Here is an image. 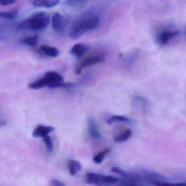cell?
<instances>
[{
	"instance_id": "6da1fadb",
	"label": "cell",
	"mask_w": 186,
	"mask_h": 186,
	"mask_svg": "<svg viewBox=\"0 0 186 186\" xmlns=\"http://www.w3.org/2000/svg\"><path fill=\"white\" fill-rule=\"evenodd\" d=\"M100 19L98 16H87L79 19L73 23L69 32V36L72 39H77L89 31L94 30L100 24Z\"/></svg>"
},
{
	"instance_id": "7a4b0ae2",
	"label": "cell",
	"mask_w": 186,
	"mask_h": 186,
	"mask_svg": "<svg viewBox=\"0 0 186 186\" xmlns=\"http://www.w3.org/2000/svg\"><path fill=\"white\" fill-rule=\"evenodd\" d=\"M50 23V16L44 11H39L33 14L18 25V27L24 30L40 31L48 27Z\"/></svg>"
},
{
	"instance_id": "3957f363",
	"label": "cell",
	"mask_w": 186,
	"mask_h": 186,
	"mask_svg": "<svg viewBox=\"0 0 186 186\" xmlns=\"http://www.w3.org/2000/svg\"><path fill=\"white\" fill-rule=\"evenodd\" d=\"M121 179L109 175H104L95 173H87L86 182L95 185H111L120 182Z\"/></svg>"
},
{
	"instance_id": "277c9868",
	"label": "cell",
	"mask_w": 186,
	"mask_h": 186,
	"mask_svg": "<svg viewBox=\"0 0 186 186\" xmlns=\"http://www.w3.org/2000/svg\"><path fill=\"white\" fill-rule=\"evenodd\" d=\"M105 59V55L102 52H97L93 53L92 54L84 58L82 61L80 62L75 70V73L77 74H80L83 70L86 67L90 66L95 65L97 64L102 63L104 62Z\"/></svg>"
},
{
	"instance_id": "5b68a950",
	"label": "cell",
	"mask_w": 186,
	"mask_h": 186,
	"mask_svg": "<svg viewBox=\"0 0 186 186\" xmlns=\"http://www.w3.org/2000/svg\"><path fill=\"white\" fill-rule=\"evenodd\" d=\"M179 34V30L164 29L158 32L156 36V39L158 44L161 46H165L169 42L171 39L177 36Z\"/></svg>"
},
{
	"instance_id": "8992f818",
	"label": "cell",
	"mask_w": 186,
	"mask_h": 186,
	"mask_svg": "<svg viewBox=\"0 0 186 186\" xmlns=\"http://www.w3.org/2000/svg\"><path fill=\"white\" fill-rule=\"evenodd\" d=\"M51 25L56 32L59 33H64L65 29L64 16L59 13H55L52 16Z\"/></svg>"
},
{
	"instance_id": "52a82bcc",
	"label": "cell",
	"mask_w": 186,
	"mask_h": 186,
	"mask_svg": "<svg viewBox=\"0 0 186 186\" xmlns=\"http://www.w3.org/2000/svg\"><path fill=\"white\" fill-rule=\"evenodd\" d=\"M141 175H142L141 176L143 177V179H147L148 181L152 182L154 184L157 182L163 181L166 180V177L163 176V175L152 171H147V170H142Z\"/></svg>"
},
{
	"instance_id": "ba28073f",
	"label": "cell",
	"mask_w": 186,
	"mask_h": 186,
	"mask_svg": "<svg viewBox=\"0 0 186 186\" xmlns=\"http://www.w3.org/2000/svg\"><path fill=\"white\" fill-rule=\"evenodd\" d=\"M88 132L90 136L95 139H100L102 138L100 132L97 124L94 118L90 117L88 118Z\"/></svg>"
},
{
	"instance_id": "9c48e42d",
	"label": "cell",
	"mask_w": 186,
	"mask_h": 186,
	"mask_svg": "<svg viewBox=\"0 0 186 186\" xmlns=\"http://www.w3.org/2000/svg\"><path fill=\"white\" fill-rule=\"evenodd\" d=\"M90 48L89 46L85 44H75L72 47L70 52L71 54L77 58H80L83 56L87 52H88Z\"/></svg>"
},
{
	"instance_id": "30bf717a",
	"label": "cell",
	"mask_w": 186,
	"mask_h": 186,
	"mask_svg": "<svg viewBox=\"0 0 186 186\" xmlns=\"http://www.w3.org/2000/svg\"><path fill=\"white\" fill-rule=\"evenodd\" d=\"M54 127L51 126H38L34 129L32 133V135L34 138H44L48 135L51 132L54 131Z\"/></svg>"
},
{
	"instance_id": "8fae6325",
	"label": "cell",
	"mask_w": 186,
	"mask_h": 186,
	"mask_svg": "<svg viewBox=\"0 0 186 186\" xmlns=\"http://www.w3.org/2000/svg\"><path fill=\"white\" fill-rule=\"evenodd\" d=\"M60 0H32V4L37 8H51L59 5Z\"/></svg>"
},
{
	"instance_id": "7c38bea8",
	"label": "cell",
	"mask_w": 186,
	"mask_h": 186,
	"mask_svg": "<svg viewBox=\"0 0 186 186\" xmlns=\"http://www.w3.org/2000/svg\"><path fill=\"white\" fill-rule=\"evenodd\" d=\"M41 51L47 56L56 57L59 56L60 52L56 47L51 46L42 45L40 46Z\"/></svg>"
},
{
	"instance_id": "4fadbf2b",
	"label": "cell",
	"mask_w": 186,
	"mask_h": 186,
	"mask_svg": "<svg viewBox=\"0 0 186 186\" xmlns=\"http://www.w3.org/2000/svg\"><path fill=\"white\" fill-rule=\"evenodd\" d=\"M68 170L71 176H74L82 169V164L79 162L70 159L68 162Z\"/></svg>"
},
{
	"instance_id": "5bb4252c",
	"label": "cell",
	"mask_w": 186,
	"mask_h": 186,
	"mask_svg": "<svg viewBox=\"0 0 186 186\" xmlns=\"http://www.w3.org/2000/svg\"><path fill=\"white\" fill-rule=\"evenodd\" d=\"M132 132L130 129L125 131L122 134L115 136L113 138V141L115 143H121L128 140L132 136Z\"/></svg>"
},
{
	"instance_id": "9a60e30c",
	"label": "cell",
	"mask_w": 186,
	"mask_h": 186,
	"mask_svg": "<svg viewBox=\"0 0 186 186\" xmlns=\"http://www.w3.org/2000/svg\"><path fill=\"white\" fill-rule=\"evenodd\" d=\"M134 103L135 105V107L143 110H145L149 104L148 100L139 95H137L134 97Z\"/></svg>"
},
{
	"instance_id": "2e32d148",
	"label": "cell",
	"mask_w": 186,
	"mask_h": 186,
	"mask_svg": "<svg viewBox=\"0 0 186 186\" xmlns=\"http://www.w3.org/2000/svg\"><path fill=\"white\" fill-rule=\"evenodd\" d=\"M18 12V8H16L9 11H1L0 13V16L1 18L7 20H13L17 16Z\"/></svg>"
},
{
	"instance_id": "e0dca14e",
	"label": "cell",
	"mask_w": 186,
	"mask_h": 186,
	"mask_svg": "<svg viewBox=\"0 0 186 186\" xmlns=\"http://www.w3.org/2000/svg\"><path fill=\"white\" fill-rule=\"evenodd\" d=\"M130 118L122 115H113L108 119L107 122L109 125L117 122H130Z\"/></svg>"
},
{
	"instance_id": "ac0fdd59",
	"label": "cell",
	"mask_w": 186,
	"mask_h": 186,
	"mask_svg": "<svg viewBox=\"0 0 186 186\" xmlns=\"http://www.w3.org/2000/svg\"><path fill=\"white\" fill-rule=\"evenodd\" d=\"M110 151H111L110 148H106L99 152L97 155H95V156L93 157V161L97 164L102 163L105 157L110 152Z\"/></svg>"
},
{
	"instance_id": "d6986e66",
	"label": "cell",
	"mask_w": 186,
	"mask_h": 186,
	"mask_svg": "<svg viewBox=\"0 0 186 186\" xmlns=\"http://www.w3.org/2000/svg\"><path fill=\"white\" fill-rule=\"evenodd\" d=\"M38 41V36L34 35L32 36L27 37L23 39V42L27 46L34 47L37 45Z\"/></svg>"
},
{
	"instance_id": "ffe728a7",
	"label": "cell",
	"mask_w": 186,
	"mask_h": 186,
	"mask_svg": "<svg viewBox=\"0 0 186 186\" xmlns=\"http://www.w3.org/2000/svg\"><path fill=\"white\" fill-rule=\"evenodd\" d=\"M88 0H66V4L70 7H79L82 6Z\"/></svg>"
},
{
	"instance_id": "44dd1931",
	"label": "cell",
	"mask_w": 186,
	"mask_h": 186,
	"mask_svg": "<svg viewBox=\"0 0 186 186\" xmlns=\"http://www.w3.org/2000/svg\"><path fill=\"white\" fill-rule=\"evenodd\" d=\"M43 140L46 144V148L48 152H52L54 149V146H53V143L50 136L49 135L45 136L43 138Z\"/></svg>"
},
{
	"instance_id": "7402d4cb",
	"label": "cell",
	"mask_w": 186,
	"mask_h": 186,
	"mask_svg": "<svg viewBox=\"0 0 186 186\" xmlns=\"http://www.w3.org/2000/svg\"><path fill=\"white\" fill-rule=\"evenodd\" d=\"M18 0H0V5L2 6H7L13 5Z\"/></svg>"
},
{
	"instance_id": "603a6c76",
	"label": "cell",
	"mask_w": 186,
	"mask_h": 186,
	"mask_svg": "<svg viewBox=\"0 0 186 186\" xmlns=\"http://www.w3.org/2000/svg\"><path fill=\"white\" fill-rule=\"evenodd\" d=\"M50 185L54 186H64L65 184L57 179H52L50 181Z\"/></svg>"
},
{
	"instance_id": "cb8c5ba5",
	"label": "cell",
	"mask_w": 186,
	"mask_h": 186,
	"mask_svg": "<svg viewBox=\"0 0 186 186\" xmlns=\"http://www.w3.org/2000/svg\"><path fill=\"white\" fill-rule=\"evenodd\" d=\"M6 125H7V121H6L3 120H1V127L5 126Z\"/></svg>"
},
{
	"instance_id": "d4e9b609",
	"label": "cell",
	"mask_w": 186,
	"mask_h": 186,
	"mask_svg": "<svg viewBox=\"0 0 186 186\" xmlns=\"http://www.w3.org/2000/svg\"></svg>"
}]
</instances>
